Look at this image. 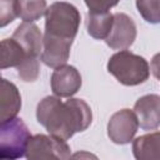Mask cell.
I'll return each instance as SVG.
<instances>
[{
  "label": "cell",
  "mask_w": 160,
  "mask_h": 160,
  "mask_svg": "<svg viewBox=\"0 0 160 160\" xmlns=\"http://www.w3.org/2000/svg\"><path fill=\"white\" fill-rule=\"evenodd\" d=\"M81 75L75 66L61 65L56 68L50 78V85L54 95L59 98H71L81 88Z\"/></svg>",
  "instance_id": "ba28073f"
},
{
  "label": "cell",
  "mask_w": 160,
  "mask_h": 160,
  "mask_svg": "<svg viewBox=\"0 0 160 160\" xmlns=\"http://www.w3.org/2000/svg\"><path fill=\"white\" fill-rule=\"evenodd\" d=\"M30 55L24 50V48L14 39H4L1 41V69L18 68L24 62Z\"/></svg>",
  "instance_id": "9a60e30c"
},
{
  "label": "cell",
  "mask_w": 160,
  "mask_h": 160,
  "mask_svg": "<svg viewBox=\"0 0 160 160\" xmlns=\"http://www.w3.org/2000/svg\"><path fill=\"white\" fill-rule=\"evenodd\" d=\"M141 18L149 24H160V0H136Z\"/></svg>",
  "instance_id": "e0dca14e"
},
{
  "label": "cell",
  "mask_w": 160,
  "mask_h": 160,
  "mask_svg": "<svg viewBox=\"0 0 160 160\" xmlns=\"http://www.w3.org/2000/svg\"><path fill=\"white\" fill-rule=\"evenodd\" d=\"M19 16L18 0H0V26L4 28Z\"/></svg>",
  "instance_id": "d6986e66"
},
{
  "label": "cell",
  "mask_w": 160,
  "mask_h": 160,
  "mask_svg": "<svg viewBox=\"0 0 160 160\" xmlns=\"http://www.w3.org/2000/svg\"><path fill=\"white\" fill-rule=\"evenodd\" d=\"M18 75L22 81L26 82H31L35 81L39 76V71H40V66H39V60L35 56H30L24 62H21L18 68Z\"/></svg>",
  "instance_id": "ac0fdd59"
},
{
  "label": "cell",
  "mask_w": 160,
  "mask_h": 160,
  "mask_svg": "<svg viewBox=\"0 0 160 160\" xmlns=\"http://www.w3.org/2000/svg\"><path fill=\"white\" fill-rule=\"evenodd\" d=\"M139 126L142 130H154L160 126V96L148 94L139 98L134 105Z\"/></svg>",
  "instance_id": "30bf717a"
},
{
  "label": "cell",
  "mask_w": 160,
  "mask_h": 160,
  "mask_svg": "<svg viewBox=\"0 0 160 160\" xmlns=\"http://www.w3.org/2000/svg\"><path fill=\"white\" fill-rule=\"evenodd\" d=\"M106 68L108 71L125 86L140 85L150 76V65L145 58L126 49L110 56Z\"/></svg>",
  "instance_id": "7a4b0ae2"
},
{
  "label": "cell",
  "mask_w": 160,
  "mask_h": 160,
  "mask_svg": "<svg viewBox=\"0 0 160 160\" xmlns=\"http://www.w3.org/2000/svg\"><path fill=\"white\" fill-rule=\"evenodd\" d=\"M84 1L89 9V12L100 14V12H108L111 8L116 6L120 0H84Z\"/></svg>",
  "instance_id": "ffe728a7"
},
{
  "label": "cell",
  "mask_w": 160,
  "mask_h": 160,
  "mask_svg": "<svg viewBox=\"0 0 160 160\" xmlns=\"http://www.w3.org/2000/svg\"><path fill=\"white\" fill-rule=\"evenodd\" d=\"M21 108V96L19 89L15 84L10 82L6 79H1L0 81V120L5 122L16 118L18 112Z\"/></svg>",
  "instance_id": "7c38bea8"
},
{
  "label": "cell",
  "mask_w": 160,
  "mask_h": 160,
  "mask_svg": "<svg viewBox=\"0 0 160 160\" xmlns=\"http://www.w3.org/2000/svg\"><path fill=\"white\" fill-rule=\"evenodd\" d=\"M150 69H151L152 75L160 81V52H158L152 56L151 62H150Z\"/></svg>",
  "instance_id": "44dd1931"
},
{
  "label": "cell",
  "mask_w": 160,
  "mask_h": 160,
  "mask_svg": "<svg viewBox=\"0 0 160 160\" xmlns=\"http://www.w3.org/2000/svg\"><path fill=\"white\" fill-rule=\"evenodd\" d=\"M80 12L76 6L66 1H56L45 12V35L72 40L80 26Z\"/></svg>",
  "instance_id": "3957f363"
},
{
  "label": "cell",
  "mask_w": 160,
  "mask_h": 160,
  "mask_svg": "<svg viewBox=\"0 0 160 160\" xmlns=\"http://www.w3.org/2000/svg\"><path fill=\"white\" fill-rule=\"evenodd\" d=\"M25 156L29 160H66L71 156V152L70 146L66 144V140L56 138L54 135L38 134L30 138L26 146Z\"/></svg>",
  "instance_id": "5b68a950"
},
{
  "label": "cell",
  "mask_w": 160,
  "mask_h": 160,
  "mask_svg": "<svg viewBox=\"0 0 160 160\" xmlns=\"http://www.w3.org/2000/svg\"><path fill=\"white\" fill-rule=\"evenodd\" d=\"M114 24V14L108 12H89L86 18V28L88 34L96 40H105L112 28Z\"/></svg>",
  "instance_id": "5bb4252c"
},
{
  "label": "cell",
  "mask_w": 160,
  "mask_h": 160,
  "mask_svg": "<svg viewBox=\"0 0 160 160\" xmlns=\"http://www.w3.org/2000/svg\"><path fill=\"white\" fill-rule=\"evenodd\" d=\"M136 39V25L134 20L124 14H114V24L105 42L114 50H125L130 48Z\"/></svg>",
  "instance_id": "52a82bcc"
},
{
  "label": "cell",
  "mask_w": 160,
  "mask_h": 160,
  "mask_svg": "<svg viewBox=\"0 0 160 160\" xmlns=\"http://www.w3.org/2000/svg\"><path fill=\"white\" fill-rule=\"evenodd\" d=\"M72 40H64L44 34L42 51L40 60L49 68L56 69L61 65H65L70 56V49Z\"/></svg>",
  "instance_id": "9c48e42d"
},
{
  "label": "cell",
  "mask_w": 160,
  "mask_h": 160,
  "mask_svg": "<svg viewBox=\"0 0 160 160\" xmlns=\"http://www.w3.org/2000/svg\"><path fill=\"white\" fill-rule=\"evenodd\" d=\"M132 154L138 160H160V130L136 138Z\"/></svg>",
  "instance_id": "4fadbf2b"
},
{
  "label": "cell",
  "mask_w": 160,
  "mask_h": 160,
  "mask_svg": "<svg viewBox=\"0 0 160 160\" xmlns=\"http://www.w3.org/2000/svg\"><path fill=\"white\" fill-rule=\"evenodd\" d=\"M139 129V121L134 110L122 109L110 116L108 122V136L118 145H125L132 141Z\"/></svg>",
  "instance_id": "8992f818"
},
{
  "label": "cell",
  "mask_w": 160,
  "mask_h": 160,
  "mask_svg": "<svg viewBox=\"0 0 160 160\" xmlns=\"http://www.w3.org/2000/svg\"><path fill=\"white\" fill-rule=\"evenodd\" d=\"M31 134L20 118H14L0 126V158L14 160L25 156Z\"/></svg>",
  "instance_id": "277c9868"
},
{
  "label": "cell",
  "mask_w": 160,
  "mask_h": 160,
  "mask_svg": "<svg viewBox=\"0 0 160 160\" xmlns=\"http://www.w3.org/2000/svg\"><path fill=\"white\" fill-rule=\"evenodd\" d=\"M11 38H14L30 56L38 58L39 55H41L44 36L40 29L34 22L22 21L15 29Z\"/></svg>",
  "instance_id": "8fae6325"
},
{
  "label": "cell",
  "mask_w": 160,
  "mask_h": 160,
  "mask_svg": "<svg viewBox=\"0 0 160 160\" xmlns=\"http://www.w3.org/2000/svg\"><path fill=\"white\" fill-rule=\"evenodd\" d=\"M36 119L50 135L69 140L75 132H81L90 126L92 112L82 99L69 98L61 101L59 96L51 95L38 104Z\"/></svg>",
  "instance_id": "6da1fadb"
},
{
  "label": "cell",
  "mask_w": 160,
  "mask_h": 160,
  "mask_svg": "<svg viewBox=\"0 0 160 160\" xmlns=\"http://www.w3.org/2000/svg\"><path fill=\"white\" fill-rule=\"evenodd\" d=\"M46 0H18L19 18L22 21L34 22L46 12Z\"/></svg>",
  "instance_id": "2e32d148"
}]
</instances>
